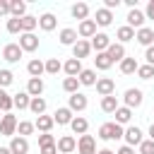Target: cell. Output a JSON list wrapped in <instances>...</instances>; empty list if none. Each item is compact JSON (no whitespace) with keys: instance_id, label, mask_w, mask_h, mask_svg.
Segmentation results:
<instances>
[{"instance_id":"obj_14","label":"cell","mask_w":154,"mask_h":154,"mask_svg":"<svg viewBox=\"0 0 154 154\" xmlns=\"http://www.w3.org/2000/svg\"><path fill=\"white\" fill-rule=\"evenodd\" d=\"M108 46H111V38H108L106 34H96V36L91 38V48H96V53H106Z\"/></svg>"},{"instance_id":"obj_50","label":"cell","mask_w":154,"mask_h":154,"mask_svg":"<svg viewBox=\"0 0 154 154\" xmlns=\"http://www.w3.org/2000/svg\"><path fill=\"white\" fill-rule=\"evenodd\" d=\"M0 14H10V2L0 0Z\"/></svg>"},{"instance_id":"obj_12","label":"cell","mask_w":154,"mask_h":154,"mask_svg":"<svg viewBox=\"0 0 154 154\" xmlns=\"http://www.w3.org/2000/svg\"><path fill=\"white\" fill-rule=\"evenodd\" d=\"M144 19H147V17H144V12H140L137 7L128 12V26H132V29H135V26H137V29H142Z\"/></svg>"},{"instance_id":"obj_41","label":"cell","mask_w":154,"mask_h":154,"mask_svg":"<svg viewBox=\"0 0 154 154\" xmlns=\"http://www.w3.org/2000/svg\"><path fill=\"white\" fill-rule=\"evenodd\" d=\"M34 123H29V120H22L19 125H17V132H19V137H26V135H31L34 132Z\"/></svg>"},{"instance_id":"obj_45","label":"cell","mask_w":154,"mask_h":154,"mask_svg":"<svg viewBox=\"0 0 154 154\" xmlns=\"http://www.w3.org/2000/svg\"><path fill=\"white\" fill-rule=\"evenodd\" d=\"M48 144H55L53 135H51V132H43V135H38V147H48Z\"/></svg>"},{"instance_id":"obj_23","label":"cell","mask_w":154,"mask_h":154,"mask_svg":"<svg viewBox=\"0 0 154 154\" xmlns=\"http://www.w3.org/2000/svg\"><path fill=\"white\" fill-rule=\"evenodd\" d=\"M77 36H79V34H77L75 29H63V31H60V43H63V46H75V43L79 41Z\"/></svg>"},{"instance_id":"obj_54","label":"cell","mask_w":154,"mask_h":154,"mask_svg":"<svg viewBox=\"0 0 154 154\" xmlns=\"http://www.w3.org/2000/svg\"><path fill=\"white\" fill-rule=\"evenodd\" d=\"M0 154H12V152H10V147H0Z\"/></svg>"},{"instance_id":"obj_16","label":"cell","mask_w":154,"mask_h":154,"mask_svg":"<svg viewBox=\"0 0 154 154\" xmlns=\"http://www.w3.org/2000/svg\"><path fill=\"white\" fill-rule=\"evenodd\" d=\"M10 152H12V154H26V152H29V142H26V137H12V142H10Z\"/></svg>"},{"instance_id":"obj_11","label":"cell","mask_w":154,"mask_h":154,"mask_svg":"<svg viewBox=\"0 0 154 154\" xmlns=\"http://www.w3.org/2000/svg\"><path fill=\"white\" fill-rule=\"evenodd\" d=\"M106 53H108V58H111L113 63H123V60H125V46H123V43H111Z\"/></svg>"},{"instance_id":"obj_31","label":"cell","mask_w":154,"mask_h":154,"mask_svg":"<svg viewBox=\"0 0 154 154\" xmlns=\"http://www.w3.org/2000/svg\"><path fill=\"white\" fill-rule=\"evenodd\" d=\"M130 118H132V111H130L128 106H118V111H116V123H118V125H125V123H130Z\"/></svg>"},{"instance_id":"obj_1","label":"cell","mask_w":154,"mask_h":154,"mask_svg":"<svg viewBox=\"0 0 154 154\" xmlns=\"http://www.w3.org/2000/svg\"><path fill=\"white\" fill-rule=\"evenodd\" d=\"M123 135H125V130H123V125H118V123H103V125L99 128V137L106 140V142H111V140H120Z\"/></svg>"},{"instance_id":"obj_8","label":"cell","mask_w":154,"mask_h":154,"mask_svg":"<svg viewBox=\"0 0 154 154\" xmlns=\"http://www.w3.org/2000/svg\"><path fill=\"white\" fill-rule=\"evenodd\" d=\"M123 137H125L128 147H135V144L140 147V144H142V130H140V128H135V125H130V128L125 130V135H123Z\"/></svg>"},{"instance_id":"obj_18","label":"cell","mask_w":154,"mask_h":154,"mask_svg":"<svg viewBox=\"0 0 154 154\" xmlns=\"http://www.w3.org/2000/svg\"><path fill=\"white\" fill-rule=\"evenodd\" d=\"M41 91H43V79L41 77H31L29 84H26V94L36 99V96H41Z\"/></svg>"},{"instance_id":"obj_53","label":"cell","mask_w":154,"mask_h":154,"mask_svg":"<svg viewBox=\"0 0 154 154\" xmlns=\"http://www.w3.org/2000/svg\"><path fill=\"white\" fill-rule=\"evenodd\" d=\"M149 140H152V142H154V123H152V125H149Z\"/></svg>"},{"instance_id":"obj_46","label":"cell","mask_w":154,"mask_h":154,"mask_svg":"<svg viewBox=\"0 0 154 154\" xmlns=\"http://www.w3.org/2000/svg\"><path fill=\"white\" fill-rule=\"evenodd\" d=\"M140 154H154V142H152V140H142Z\"/></svg>"},{"instance_id":"obj_34","label":"cell","mask_w":154,"mask_h":154,"mask_svg":"<svg viewBox=\"0 0 154 154\" xmlns=\"http://www.w3.org/2000/svg\"><path fill=\"white\" fill-rule=\"evenodd\" d=\"M101 111L116 113V111H118V99H116V96H103V99H101Z\"/></svg>"},{"instance_id":"obj_26","label":"cell","mask_w":154,"mask_h":154,"mask_svg":"<svg viewBox=\"0 0 154 154\" xmlns=\"http://www.w3.org/2000/svg\"><path fill=\"white\" fill-rule=\"evenodd\" d=\"M77 79H79V84H84V87H96V72H94V70H82Z\"/></svg>"},{"instance_id":"obj_49","label":"cell","mask_w":154,"mask_h":154,"mask_svg":"<svg viewBox=\"0 0 154 154\" xmlns=\"http://www.w3.org/2000/svg\"><path fill=\"white\" fill-rule=\"evenodd\" d=\"M41 154H58V147H55V144H48V147H41Z\"/></svg>"},{"instance_id":"obj_47","label":"cell","mask_w":154,"mask_h":154,"mask_svg":"<svg viewBox=\"0 0 154 154\" xmlns=\"http://www.w3.org/2000/svg\"><path fill=\"white\" fill-rule=\"evenodd\" d=\"M144 58H147V65H152V67H154V46H149V48H147Z\"/></svg>"},{"instance_id":"obj_20","label":"cell","mask_w":154,"mask_h":154,"mask_svg":"<svg viewBox=\"0 0 154 154\" xmlns=\"http://www.w3.org/2000/svg\"><path fill=\"white\" fill-rule=\"evenodd\" d=\"M53 120H55L58 125H70V123H72V111H70V108H58V111L53 113Z\"/></svg>"},{"instance_id":"obj_17","label":"cell","mask_w":154,"mask_h":154,"mask_svg":"<svg viewBox=\"0 0 154 154\" xmlns=\"http://www.w3.org/2000/svg\"><path fill=\"white\" fill-rule=\"evenodd\" d=\"M63 70L67 72V77H79V72H82V60H77V58H70V60L63 65Z\"/></svg>"},{"instance_id":"obj_36","label":"cell","mask_w":154,"mask_h":154,"mask_svg":"<svg viewBox=\"0 0 154 154\" xmlns=\"http://www.w3.org/2000/svg\"><path fill=\"white\" fill-rule=\"evenodd\" d=\"M94 65H96L99 70H108V67L113 65V60L108 58V53H96V58H94Z\"/></svg>"},{"instance_id":"obj_21","label":"cell","mask_w":154,"mask_h":154,"mask_svg":"<svg viewBox=\"0 0 154 154\" xmlns=\"http://www.w3.org/2000/svg\"><path fill=\"white\" fill-rule=\"evenodd\" d=\"M99 26H108L111 22H113V12L111 10H106V7H101V10H96V19H94Z\"/></svg>"},{"instance_id":"obj_38","label":"cell","mask_w":154,"mask_h":154,"mask_svg":"<svg viewBox=\"0 0 154 154\" xmlns=\"http://www.w3.org/2000/svg\"><path fill=\"white\" fill-rule=\"evenodd\" d=\"M14 106V101H12V96L5 91V89H0V111L2 113H10V108Z\"/></svg>"},{"instance_id":"obj_5","label":"cell","mask_w":154,"mask_h":154,"mask_svg":"<svg viewBox=\"0 0 154 154\" xmlns=\"http://www.w3.org/2000/svg\"><path fill=\"white\" fill-rule=\"evenodd\" d=\"M77 152L79 154H96V140L91 135H82L77 142Z\"/></svg>"},{"instance_id":"obj_10","label":"cell","mask_w":154,"mask_h":154,"mask_svg":"<svg viewBox=\"0 0 154 154\" xmlns=\"http://www.w3.org/2000/svg\"><path fill=\"white\" fill-rule=\"evenodd\" d=\"M89 51H91V43H89V41H84V38H79V41L72 46V58L82 60V58H87V55H89Z\"/></svg>"},{"instance_id":"obj_9","label":"cell","mask_w":154,"mask_h":154,"mask_svg":"<svg viewBox=\"0 0 154 154\" xmlns=\"http://www.w3.org/2000/svg\"><path fill=\"white\" fill-rule=\"evenodd\" d=\"M55 147H58V152H60V154H70V152H75V149H77V140H75L72 135H65V137H60V140H58V144H55Z\"/></svg>"},{"instance_id":"obj_7","label":"cell","mask_w":154,"mask_h":154,"mask_svg":"<svg viewBox=\"0 0 154 154\" xmlns=\"http://www.w3.org/2000/svg\"><path fill=\"white\" fill-rule=\"evenodd\" d=\"M77 34H79L82 38H94V36H96V22H94V19H84V22H79Z\"/></svg>"},{"instance_id":"obj_25","label":"cell","mask_w":154,"mask_h":154,"mask_svg":"<svg viewBox=\"0 0 154 154\" xmlns=\"http://www.w3.org/2000/svg\"><path fill=\"white\" fill-rule=\"evenodd\" d=\"M26 70H29L31 77H41V72H46V63H41L38 58H34V60H29Z\"/></svg>"},{"instance_id":"obj_39","label":"cell","mask_w":154,"mask_h":154,"mask_svg":"<svg viewBox=\"0 0 154 154\" xmlns=\"http://www.w3.org/2000/svg\"><path fill=\"white\" fill-rule=\"evenodd\" d=\"M60 70H63V63H60L58 58H51V60L46 63V72H48V75H58Z\"/></svg>"},{"instance_id":"obj_24","label":"cell","mask_w":154,"mask_h":154,"mask_svg":"<svg viewBox=\"0 0 154 154\" xmlns=\"http://www.w3.org/2000/svg\"><path fill=\"white\" fill-rule=\"evenodd\" d=\"M70 128H72V132H75V135H87V128H89V123H87V118L77 116V118H72Z\"/></svg>"},{"instance_id":"obj_28","label":"cell","mask_w":154,"mask_h":154,"mask_svg":"<svg viewBox=\"0 0 154 154\" xmlns=\"http://www.w3.org/2000/svg\"><path fill=\"white\" fill-rule=\"evenodd\" d=\"M24 12H26V2H22V0H12V2H10V14H12V17L22 19Z\"/></svg>"},{"instance_id":"obj_44","label":"cell","mask_w":154,"mask_h":154,"mask_svg":"<svg viewBox=\"0 0 154 154\" xmlns=\"http://www.w3.org/2000/svg\"><path fill=\"white\" fill-rule=\"evenodd\" d=\"M7 31H10V34H17V31H22V19H17V17L7 19Z\"/></svg>"},{"instance_id":"obj_19","label":"cell","mask_w":154,"mask_h":154,"mask_svg":"<svg viewBox=\"0 0 154 154\" xmlns=\"http://www.w3.org/2000/svg\"><path fill=\"white\" fill-rule=\"evenodd\" d=\"M87 103H89V101H87V96L77 91V94H72V96H70V106H67V108H70V111H84V108H87Z\"/></svg>"},{"instance_id":"obj_52","label":"cell","mask_w":154,"mask_h":154,"mask_svg":"<svg viewBox=\"0 0 154 154\" xmlns=\"http://www.w3.org/2000/svg\"><path fill=\"white\" fill-rule=\"evenodd\" d=\"M118 154H135V149L125 144V147H120V149H118Z\"/></svg>"},{"instance_id":"obj_13","label":"cell","mask_w":154,"mask_h":154,"mask_svg":"<svg viewBox=\"0 0 154 154\" xmlns=\"http://www.w3.org/2000/svg\"><path fill=\"white\" fill-rule=\"evenodd\" d=\"M19 46H22V51H36L38 48V38L34 36V34H22L19 36Z\"/></svg>"},{"instance_id":"obj_15","label":"cell","mask_w":154,"mask_h":154,"mask_svg":"<svg viewBox=\"0 0 154 154\" xmlns=\"http://www.w3.org/2000/svg\"><path fill=\"white\" fill-rule=\"evenodd\" d=\"M135 38L142 43V46H152L154 43V29H147V26H142V29H137V34H135Z\"/></svg>"},{"instance_id":"obj_2","label":"cell","mask_w":154,"mask_h":154,"mask_svg":"<svg viewBox=\"0 0 154 154\" xmlns=\"http://www.w3.org/2000/svg\"><path fill=\"white\" fill-rule=\"evenodd\" d=\"M17 118L12 116V113H5L2 116V120H0V135H5V137H12L14 135V130H17Z\"/></svg>"},{"instance_id":"obj_30","label":"cell","mask_w":154,"mask_h":154,"mask_svg":"<svg viewBox=\"0 0 154 154\" xmlns=\"http://www.w3.org/2000/svg\"><path fill=\"white\" fill-rule=\"evenodd\" d=\"M36 26H38V17H31V14H24L22 17V31L24 34H31Z\"/></svg>"},{"instance_id":"obj_40","label":"cell","mask_w":154,"mask_h":154,"mask_svg":"<svg viewBox=\"0 0 154 154\" xmlns=\"http://www.w3.org/2000/svg\"><path fill=\"white\" fill-rule=\"evenodd\" d=\"M77 87H79V79H77V77H65V82H63V89H65V91L77 94Z\"/></svg>"},{"instance_id":"obj_22","label":"cell","mask_w":154,"mask_h":154,"mask_svg":"<svg viewBox=\"0 0 154 154\" xmlns=\"http://www.w3.org/2000/svg\"><path fill=\"white\" fill-rule=\"evenodd\" d=\"M55 24H58V19H55L51 12H46V14H41V17H38V26H41L43 31H53V29H55Z\"/></svg>"},{"instance_id":"obj_51","label":"cell","mask_w":154,"mask_h":154,"mask_svg":"<svg viewBox=\"0 0 154 154\" xmlns=\"http://www.w3.org/2000/svg\"><path fill=\"white\" fill-rule=\"evenodd\" d=\"M118 5H120V0H106V10H113Z\"/></svg>"},{"instance_id":"obj_35","label":"cell","mask_w":154,"mask_h":154,"mask_svg":"<svg viewBox=\"0 0 154 154\" xmlns=\"http://www.w3.org/2000/svg\"><path fill=\"white\" fill-rule=\"evenodd\" d=\"M116 36L120 38V43H128V41L135 38V29H132V26H120V29L116 31Z\"/></svg>"},{"instance_id":"obj_55","label":"cell","mask_w":154,"mask_h":154,"mask_svg":"<svg viewBox=\"0 0 154 154\" xmlns=\"http://www.w3.org/2000/svg\"><path fill=\"white\" fill-rule=\"evenodd\" d=\"M96 154H113L111 149H101V152H96Z\"/></svg>"},{"instance_id":"obj_29","label":"cell","mask_w":154,"mask_h":154,"mask_svg":"<svg viewBox=\"0 0 154 154\" xmlns=\"http://www.w3.org/2000/svg\"><path fill=\"white\" fill-rule=\"evenodd\" d=\"M72 17L84 22V19L89 17V5H87V2H77V5H72Z\"/></svg>"},{"instance_id":"obj_43","label":"cell","mask_w":154,"mask_h":154,"mask_svg":"<svg viewBox=\"0 0 154 154\" xmlns=\"http://www.w3.org/2000/svg\"><path fill=\"white\" fill-rule=\"evenodd\" d=\"M12 79H14V75H12L10 70H0V89L10 87V84H12Z\"/></svg>"},{"instance_id":"obj_56","label":"cell","mask_w":154,"mask_h":154,"mask_svg":"<svg viewBox=\"0 0 154 154\" xmlns=\"http://www.w3.org/2000/svg\"><path fill=\"white\" fill-rule=\"evenodd\" d=\"M0 120H2V116H0Z\"/></svg>"},{"instance_id":"obj_37","label":"cell","mask_w":154,"mask_h":154,"mask_svg":"<svg viewBox=\"0 0 154 154\" xmlns=\"http://www.w3.org/2000/svg\"><path fill=\"white\" fill-rule=\"evenodd\" d=\"M137 67H140V65H137L135 58H125V60L120 63V72H123V75H132V72H137Z\"/></svg>"},{"instance_id":"obj_27","label":"cell","mask_w":154,"mask_h":154,"mask_svg":"<svg viewBox=\"0 0 154 154\" xmlns=\"http://www.w3.org/2000/svg\"><path fill=\"white\" fill-rule=\"evenodd\" d=\"M34 125H36L41 132H51V128L55 125V120H53V116H38Z\"/></svg>"},{"instance_id":"obj_4","label":"cell","mask_w":154,"mask_h":154,"mask_svg":"<svg viewBox=\"0 0 154 154\" xmlns=\"http://www.w3.org/2000/svg\"><path fill=\"white\" fill-rule=\"evenodd\" d=\"M123 99H125V106L132 111V108L142 106V99H144V94H142V89H128Z\"/></svg>"},{"instance_id":"obj_32","label":"cell","mask_w":154,"mask_h":154,"mask_svg":"<svg viewBox=\"0 0 154 154\" xmlns=\"http://www.w3.org/2000/svg\"><path fill=\"white\" fill-rule=\"evenodd\" d=\"M12 101H14V106L22 111V108H29V103H31V96H29L26 91H19V94H14V96H12Z\"/></svg>"},{"instance_id":"obj_33","label":"cell","mask_w":154,"mask_h":154,"mask_svg":"<svg viewBox=\"0 0 154 154\" xmlns=\"http://www.w3.org/2000/svg\"><path fill=\"white\" fill-rule=\"evenodd\" d=\"M29 111H31L34 116H43V111H46V99H41V96L31 99V103H29Z\"/></svg>"},{"instance_id":"obj_42","label":"cell","mask_w":154,"mask_h":154,"mask_svg":"<svg viewBox=\"0 0 154 154\" xmlns=\"http://www.w3.org/2000/svg\"><path fill=\"white\" fill-rule=\"evenodd\" d=\"M137 75H140V79H152L154 77V67L152 65H140L137 67Z\"/></svg>"},{"instance_id":"obj_3","label":"cell","mask_w":154,"mask_h":154,"mask_svg":"<svg viewBox=\"0 0 154 154\" xmlns=\"http://www.w3.org/2000/svg\"><path fill=\"white\" fill-rule=\"evenodd\" d=\"M22 46L19 43H7L5 48H2V58L7 60V63H19V58H22Z\"/></svg>"},{"instance_id":"obj_6","label":"cell","mask_w":154,"mask_h":154,"mask_svg":"<svg viewBox=\"0 0 154 154\" xmlns=\"http://www.w3.org/2000/svg\"><path fill=\"white\" fill-rule=\"evenodd\" d=\"M96 91H99L101 96H113L116 82H113L111 77H101V79H96Z\"/></svg>"},{"instance_id":"obj_48","label":"cell","mask_w":154,"mask_h":154,"mask_svg":"<svg viewBox=\"0 0 154 154\" xmlns=\"http://www.w3.org/2000/svg\"><path fill=\"white\" fill-rule=\"evenodd\" d=\"M144 17H147V19H154V0L147 2V12H144Z\"/></svg>"}]
</instances>
